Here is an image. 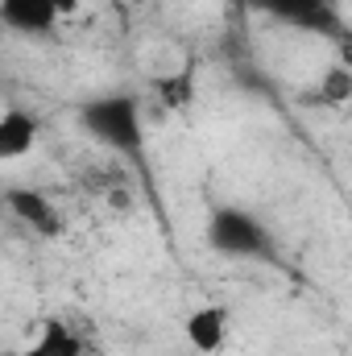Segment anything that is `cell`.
<instances>
[{
  "instance_id": "6da1fadb",
  "label": "cell",
  "mask_w": 352,
  "mask_h": 356,
  "mask_svg": "<svg viewBox=\"0 0 352 356\" xmlns=\"http://www.w3.org/2000/svg\"><path fill=\"white\" fill-rule=\"evenodd\" d=\"M83 129L95 141L133 154L141 145V108L129 95H99L83 108Z\"/></svg>"
},
{
  "instance_id": "7a4b0ae2",
  "label": "cell",
  "mask_w": 352,
  "mask_h": 356,
  "mask_svg": "<svg viewBox=\"0 0 352 356\" xmlns=\"http://www.w3.org/2000/svg\"><path fill=\"white\" fill-rule=\"evenodd\" d=\"M182 340L195 348L199 356H216L228 348L232 340V311L220 302H203L182 319Z\"/></svg>"
},
{
  "instance_id": "3957f363",
  "label": "cell",
  "mask_w": 352,
  "mask_h": 356,
  "mask_svg": "<svg viewBox=\"0 0 352 356\" xmlns=\"http://www.w3.org/2000/svg\"><path fill=\"white\" fill-rule=\"evenodd\" d=\"M211 241H216V249L228 253V257H253V253H262L265 232L249 211L224 207V211H216V220H211Z\"/></svg>"
},
{
  "instance_id": "277c9868",
  "label": "cell",
  "mask_w": 352,
  "mask_h": 356,
  "mask_svg": "<svg viewBox=\"0 0 352 356\" xmlns=\"http://www.w3.org/2000/svg\"><path fill=\"white\" fill-rule=\"evenodd\" d=\"M58 13L50 0H0V25L17 38H46L58 29Z\"/></svg>"
},
{
  "instance_id": "5b68a950",
  "label": "cell",
  "mask_w": 352,
  "mask_h": 356,
  "mask_svg": "<svg viewBox=\"0 0 352 356\" xmlns=\"http://www.w3.org/2000/svg\"><path fill=\"white\" fill-rule=\"evenodd\" d=\"M17 356H91V348L67 319H42Z\"/></svg>"
},
{
  "instance_id": "8992f818",
  "label": "cell",
  "mask_w": 352,
  "mask_h": 356,
  "mask_svg": "<svg viewBox=\"0 0 352 356\" xmlns=\"http://www.w3.org/2000/svg\"><path fill=\"white\" fill-rule=\"evenodd\" d=\"M33 145H38V124H33V116L21 112V108H4V112H0V166L29 158Z\"/></svg>"
},
{
  "instance_id": "52a82bcc",
  "label": "cell",
  "mask_w": 352,
  "mask_h": 356,
  "mask_svg": "<svg viewBox=\"0 0 352 356\" xmlns=\"http://www.w3.org/2000/svg\"><path fill=\"white\" fill-rule=\"evenodd\" d=\"M8 203H13V211H17L25 224H33V228H42V232H54V228H58L54 207H50L46 195H38V191H13Z\"/></svg>"
},
{
  "instance_id": "ba28073f",
  "label": "cell",
  "mask_w": 352,
  "mask_h": 356,
  "mask_svg": "<svg viewBox=\"0 0 352 356\" xmlns=\"http://www.w3.org/2000/svg\"><path fill=\"white\" fill-rule=\"evenodd\" d=\"M265 13L290 21V25H311L315 13H323V0H257Z\"/></svg>"
},
{
  "instance_id": "9c48e42d",
  "label": "cell",
  "mask_w": 352,
  "mask_h": 356,
  "mask_svg": "<svg viewBox=\"0 0 352 356\" xmlns=\"http://www.w3.org/2000/svg\"><path fill=\"white\" fill-rule=\"evenodd\" d=\"M50 4H54V13H58V17H75V13L83 8V0H50Z\"/></svg>"
}]
</instances>
